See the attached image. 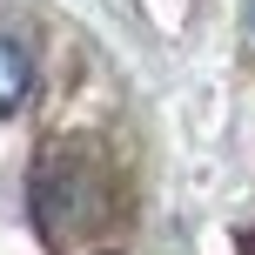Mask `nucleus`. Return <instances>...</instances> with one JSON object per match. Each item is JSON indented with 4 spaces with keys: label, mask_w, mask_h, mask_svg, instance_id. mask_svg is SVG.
<instances>
[{
    "label": "nucleus",
    "mask_w": 255,
    "mask_h": 255,
    "mask_svg": "<svg viewBox=\"0 0 255 255\" xmlns=\"http://www.w3.org/2000/svg\"><path fill=\"white\" fill-rule=\"evenodd\" d=\"M101 208H108L101 202V181H88V161H81V154L54 148L47 161L34 168V222H40L47 242H67V235L94 229Z\"/></svg>",
    "instance_id": "f257e3e1"
},
{
    "label": "nucleus",
    "mask_w": 255,
    "mask_h": 255,
    "mask_svg": "<svg viewBox=\"0 0 255 255\" xmlns=\"http://www.w3.org/2000/svg\"><path fill=\"white\" fill-rule=\"evenodd\" d=\"M27 88H34V61L13 34H0V115H13L27 101Z\"/></svg>",
    "instance_id": "f03ea898"
}]
</instances>
